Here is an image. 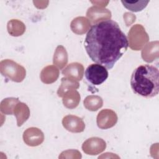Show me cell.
Here are the masks:
<instances>
[{
    "instance_id": "obj_1",
    "label": "cell",
    "mask_w": 159,
    "mask_h": 159,
    "mask_svg": "<svg viewBox=\"0 0 159 159\" xmlns=\"http://www.w3.org/2000/svg\"><path fill=\"white\" fill-rule=\"evenodd\" d=\"M84 46L93 61L111 70L127 51L129 42L118 24L109 19L91 26Z\"/></svg>"
},
{
    "instance_id": "obj_2",
    "label": "cell",
    "mask_w": 159,
    "mask_h": 159,
    "mask_svg": "<svg viewBox=\"0 0 159 159\" xmlns=\"http://www.w3.org/2000/svg\"><path fill=\"white\" fill-rule=\"evenodd\" d=\"M133 92L145 98L156 96L159 91V71L151 65H142L135 68L130 78Z\"/></svg>"
},
{
    "instance_id": "obj_3",
    "label": "cell",
    "mask_w": 159,
    "mask_h": 159,
    "mask_svg": "<svg viewBox=\"0 0 159 159\" xmlns=\"http://www.w3.org/2000/svg\"><path fill=\"white\" fill-rule=\"evenodd\" d=\"M0 71L2 76L16 83L22 82L26 75V71L24 66L9 59L1 61Z\"/></svg>"
},
{
    "instance_id": "obj_4",
    "label": "cell",
    "mask_w": 159,
    "mask_h": 159,
    "mask_svg": "<svg viewBox=\"0 0 159 159\" xmlns=\"http://www.w3.org/2000/svg\"><path fill=\"white\" fill-rule=\"evenodd\" d=\"M129 45L133 50H140L149 40V37L144 27L140 24H135L128 32Z\"/></svg>"
},
{
    "instance_id": "obj_5",
    "label": "cell",
    "mask_w": 159,
    "mask_h": 159,
    "mask_svg": "<svg viewBox=\"0 0 159 159\" xmlns=\"http://www.w3.org/2000/svg\"><path fill=\"white\" fill-rule=\"evenodd\" d=\"M85 77L91 84L98 86L103 83L108 78L107 68L100 64H91L84 73Z\"/></svg>"
},
{
    "instance_id": "obj_6",
    "label": "cell",
    "mask_w": 159,
    "mask_h": 159,
    "mask_svg": "<svg viewBox=\"0 0 159 159\" xmlns=\"http://www.w3.org/2000/svg\"><path fill=\"white\" fill-rule=\"evenodd\" d=\"M117 122L116 113L109 109L101 110L97 116L96 122L101 129H107L114 127Z\"/></svg>"
},
{
    "instance_id": "obj_7",
    "label": "cell",
    "mask_w": 159,
    "mask_h": 159,
    "mask_svg": "<svg viewBox=\"0 0 159 159\" xmlns=\"http://www.w3.org/2000/svg\"><path fill=\"white\" fill-rule=\"evenodd\" d=\"M106 148V142L99 137H91L82 145L83 151L90 155H96L102 152Z\"/></svg>"
},
{
    "instance_id": "obj_8",
    "label": "cell",
    "mask_w": 159,
    "mask_h": 159,
    "mask_svg": "<svg viewBox=\"0 0 159 159\" xmlns=\"http://www.w3.org/2000/svg\"><path fill=\"white\" fill-rule=\"evenodd\" d=\"M86 16L94 25L99 22L110 19L111 12L107 9L95 5L88 9Z\"/></svg>"
},
{
    "instance_id": "obj_9",
    "label": "cell",
    "mask_w": 159,
    "mask_h": 159,
    "mask_svg": "<svg viewBox=\"0 0 159 159\" xmlns=\"http://www.w3.org/2000/svg\"><path fill=\"white\" fill-rule=\"evenodd\" d=\"M23 140L27 145L36 147L43 142L44 134L40 129L37 127H30L24 132Z\"/></svg>"
},
{
    "instance_id": "obj_10",
    "label": "cell",
    "mask_w": 159,
    "mask_h": 159,
    "mask_svg": "<svg viewBox=\"0 0 159 159\" xmlns=\"http://www.w3.org/2000/svg\"><path fill=\"white\" fill-rule=\"evenodd\" d=\"M62 124L65 129L73 133H80L84 131L85 124L83 120L76 116L67 115L62 119Z\"/></svg>"
},
{
    "instance_id": "obj_11",
    "label": "cell",
    "mask_w": 159,
    "mask_h": 159,
    "mask_svg": "<svg viewBox=\"0 0 159 159\" xmlns=\"http://www.w3.org/2000/svg\"><path fill=\"white\" fill-rule=\"evenodd\" d=\"M62 74L66 77L71 78L75 81H80L83 77L84 67L80 63L73 62L69 64L62 71Z\"/></svg>"
},
{
    "instance_id": "obj_12",
    "label": "cell",
    "mask_w": 159,
    "mask_h": 159,
    "mask_svg": "<svg viewBox=\"0 0 159 159\" xmlns=\"http://www.w3.org/2000/svg\"><path fill=\"white\" fill-rule=\"evenodd\" d=\"M91 26V22L84 17H77L70 24V28L73 32L77 35H82L86 33Z\"/></svg>"
},
{
    "instance_id": "obj_13",
    "label": "cell",
    "mask_w": 159,
    "mask_h": 159,
    "mask_svg": "<svg viewBox=\"0 0 159 159\" xmlns=\"http://www.w3.org/2000/svg\"><path fill=\"white\" fill-rule=\"evenodd\" d=\"M142 57L147 62H152L158 58V42H152L146 45L142 51Z\"/></svg>"
},
{
    "instance_id": "obj_14",
    "label": "cell",
    "mask_w": 159,
    "mask_h": 159,
    "mask_svg": "<svg viewBox=\"0 0 159 159\" xmlns=\"http://www.w3.org/2000/svg\"><path fill=\"white\" fill-rule=\"evenodd\" d=\"M80 94L75 89H72L66 91L62 97L63 104L68 109L76 108L80 102Z\"/></svg>"
},
{
    "instance_id": "obj_15",
    "label": "cell",
    "mask_w": 159,
    "mask_h": 159,
    "mask_svg": "<svg viewBox=\"0 0 159 159\" xmlns=\"http://www.w3.org/2000/svg\"><path fill=\"white\" fill-rule=\"evenodd\" d=\"M13 112L16 117L18 127H20L30 116V109L29 107L26 104L22 102H19L16 105Z\"/></svg>"
},
{
    "instance_id": "obj_16",
    "label": "cell",
    "mask_w": 159,
    "mask_h": 159,
    "mask_svg": "<svg viewBox=\"0 0 159 159\" xmlns=\"http://www.w3.org/2000/svg\"><path fill=\"white\" fill-rule=\"evenodd\" d=\"M59 76V70L55 65H48L40 73V80L45 84H51L57 81Z\"/></svg>"
},
{
    "instance_id": "obj_17",
    "label": "cell",
    "mask_w": 159,
    "mask_h": 159,
    "mask_svg": "<svg viewBox=\"0 0 159 159\" xmlns=\"http://www.w3.org/2000/svg\"><path fill=\"white\" fill-rule=\"evenodd\" d=\"M68 62V53L65 48L62 45H58L54 53L53 63L60 70L63 69Z\"/></svg>"
},
{
    "instance_id": "obj_18",
    "label": "cell",
    "mask_w": 159,
    "mask_h": 159,
    "mask_svg": "<svg viewBox=\"0 0 159 159\" xmlns=\"http://www.w3.org/2000/svg\"><path fill=\"white\" fill-rule=\"evenodd\" d=\"M7 29L11 35L18 37L25 32V26L22 21L17 19H12L7 22Z\"/></svg>"
},
{
    "instance_id": "obj_19",
    "label": "cell",
    "mask_w": 159,
    "mask_h": 159,
    "mask_svg": "<svg viewBox=\"0 0 159 159\" xmlns=\"http://www.w3.org/2000/svg\"><path fill=\"white\" fill-rule=\"evenodd\" d=\"M80 86V84L77 81L70 78L65 77L61 80V84L57 91V94L59 97L62 98L64 94L72 89H78Z\"/></svg>"
},
{
    "instance_id": "obj_20",
    "label": "cell",
    "mask_w": 159,
    "mask_h": 159,
    "mask_svg": "<svg viewBox=\"0 0 159 159\" xmlns=\"http://www.w3.org/2000/svg\"><path fill=\"white\" fill-rule=\"evenodd\" d=\"M86 109L91 111H96L102 106L103 101L101 97L96 95L88 96L83 101Z\"/></svg>"
},
{
    "instance_id": "obj_21",
    "label": "cell",
    "mask_w": 159,
    "mask_h": 159,
    "mask_svg": "<svg viewBox=\"0 0 159 159\" xmlns=\"http://www.w3.org/2000/svg\"><path fill=\"white\" fill-rule=\"evenodd\" d=\"M19 102V99L16 98H7L4 99L0 104L1 112L7 115L14 114V109Z\"/></svg>"
},
{
    "instance_id": "obj_22",
    "label": "cell",
    "mask_w": 159,
    "mask_h": 159,
    "mask_svg": "<svg viewBox=\"0 0 159 159\" xmlns=\"http://www.w3.org/2000/svg\"><path fill=\"white\" fill-rule=\"evenodd\" d=\"M124 6L132 12H139L146 7L149 1H121Z\"/></svg>"
}]
</instances>
